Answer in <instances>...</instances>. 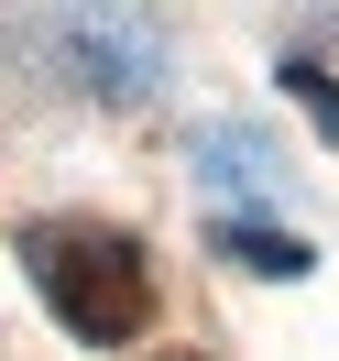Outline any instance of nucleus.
Returning <instances> with one entry per match:
<instances>
[{
    "label": "nucleus",
    "instance_id": "nucleus-3",
    "mask_svg": "<svg viewBox=\"0 0 339 361\" xmlns=\"http://www.w3.org/2000/svg\"><path fill=\"white\" fill-rule=\"evenodd\" d=\"M197 176H219V186H252V197H285V154H273L263 132H241V121H208L197 132Z\"/></svg>",
    "mask_w": 339,
    "mask_h": 361
},
{
    "label": "nucleus",
    "instance_id": "nucleus-2",
    "mask_svg": "<svg viewBox=\"0 0 339 361\" xmlns=\"http://www.w3.org/2000/svg\"><path fill=\"white\" fill-rule=\"evenodd\" d=\"M55 66H66V88L132 110V99L164 88V23L142 11V0H66V23H55Z\"/></svg>",
    "mask_w": 339,
    "mask_h": 361
},
{
    "label": "nucleus",
    "instance_id": "nucleus-6",
    "mask_svg": "<svg viewBox=\"0 0 339 361\" xmlns=\"http://www.w3.org/2000/svg\"><path fill=\"white\" fill-rule=\"evenodd\" d=\"M154 361H197V350H154Z\"/></svg>",
    "mask_w": 339,
    "mask_h": 361
},
{
    "label": "nucleus",
    "instance_id": "nucleus-5",
    "mask_svg": "<svg viewBox=\"0 0 339 361\" xmlns=\"http://www.w3.org/2000/svg\"><path fill=\"white\" fill-rule=\"evenodd\" d=\"M285 88H295V110L317 121V142H339V77L328 66H285Z\"/></svg>",
    "mask_w": 339,
    "mask_h": 361
},
{
    "label": "nucleus",
    "instance_id": "nucleus-4",
    "mask_svg": "<svg viewBox=\"0 0 339 361\" xmlns=\"http://www.w3.org/2000/svg\"><path fill=\"white\" fill-rule=\"evenodd\" d=\"M219 252L241 274H273V285H295V274H317V252L295 241V230H273V219H219Z\"/></svg>",
    "mask_w": 339,
    "mask_h": 361
},
{
    "label": "nucleus",
    "instance_id": "nucleus-1",
    "mask_svg": "<svg viewBox=\"0 0 339 361\" xmlns=\"http://www.w3.org/2000/svg\"><path fill=\"white\" fill-rule=\"evenodd\" d=\"M23 274L55 307V329L88 339V350H121V339L154 329V263L110 219H33L23 230Z\"/></svg>",
    "mask_w": 339,
    "mask_h": 361
}]
</instances>
